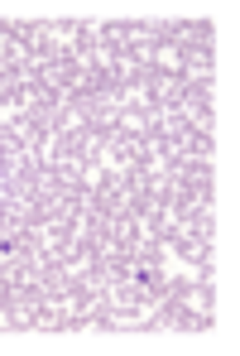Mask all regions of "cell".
Here are the masks:
<instances>
[{"instance_id":"obj_2","label":"cell","mask_w":240,"mask_h":356,"mask_svg":"<svg viewBox=\"0 0 240 356\" xmlns=\"http://www.w3.org/2000/svg\"><path fill=\"white\" fill-rule=\"evenodd\" d=\"M164 39L173 44V49H212V24L207 19H173V24H164Z\"/></svg>"},{"instance_id":"obj_3","label":"cell","mask_w":240,"mask_h":356,"mask_svg":"<svg viewBox=\"0 0 240 356\" xmlns=\"http://www.w3.org/2000/svg\"><path fill=\"white\" fill-rule=\"evenodd\" d=\"M173 303H178L187 318H197V313H216V294H212V284H178V289H173Z\"/></svg>"},{"instance_id":"obj_1","label":"cell","mask_w":240,"mask_h":356,"mask_svg":"<svg viewBox=\"0 0 240 356\" xmlns=\"http://www.w3.org/2000/svg\"><path fill=\"white\" fill-rule=\"evenodd\" d=\"M173 111L187 130H212V82H187Z\"/></svg>"},{"instance_id":"obj_4","label":"cell","mask_w":240,"mask_h":356,"mask_svg":"<svg viewBox=\"0 0 240 356\" xmlns=\"http://www.w3.org/2000/svg\"><path fill=\"white\" fill-rule=\"evenodd\" d=\"M178 77L182 82H212V49H187Z\"/></svg>"}]
</instances>
